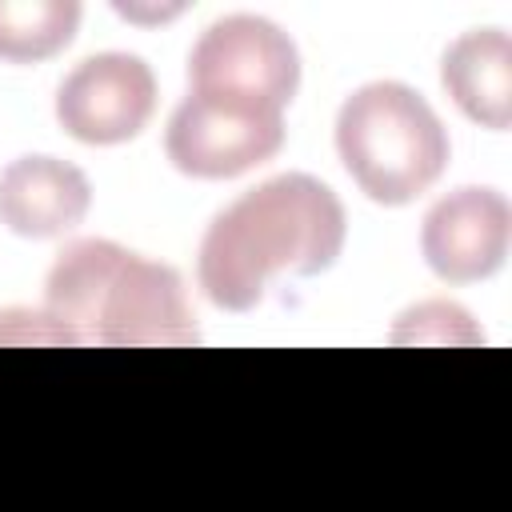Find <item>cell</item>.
Instances as JSON below:
<instances>
[{"mask_svg": "<svg viewBox=\"0 0 512 512\" xmlns=\"http://www.w3.org/2000/svg\"><path fill=\"white\" fill-rule=\"evenodd\" d=\"M284 144V112L196 96L188 92L168 120L164 152L168 160L196 180H228L264 160Z\"/></svg>", "mask_w": 512, "mask_h": 512, "instance_id": "5", "label": "cell"}, {"mask_svg": "<svg viewBox=\"0 0 512 512\" xmlns=\"http://www.w3.org/2000/svg\"><path fill=\"white\" fill-rule=\"evenodd\" d=\"M76 0H0V60L36 64L64 52L76 36Z\"/></svg>", "mask_w": 512, "mask_h": 512, "instance_id": "10", "label": "cell"}, {"mask_svg": "<svg viewBox=\"0 0 512 512\" xmlns=\"http://www.w3.org/2000/svg\"><path fill=\"white\" fill-rule=\"evenodd\" d=\"M336 152L368 200L396 208L440 180L452 148L440 116L416 88L372 80L340 104Z\"/></svg>", "mask_w": 512, "mask_h": 512, "instance_id": "3", "label": "cell"}, {"mask_svg": "<svg viewBox=\"0 0 512 512\" xmlns=\"http://www.w3.org/2000/svg\"><path fill=\"white\" fill-rule=\"evenodd\" d=\"M512 208L492 188H456L424 216L420 248L428 268L448 284L492 276L508 256Z\"/></svg>", "mask_w": 512, "mask_h": 512, "instance_id": "7", "label": "cell"}, {"mask_svg": "<svg viewBox=\"0 0 512 512\" xmlns=\"http://www.w3.org/2000/svg\"><path fill=\"white\" fill-rule=\"evenodd\" d=\"M344 236L340 196L308 172H284L216 212L200 240L196 276L216 308L248 312L276 272L316 276L332 268Z\"/></svg>", "mask_w": 512, "mask_h": 512, "instance_id": "1", "label": "cell"}, {"mask_svg": "<svg viewBox=\"0 0 512 512\" xmlns=\"http://www.w3.org/2000/svg\"><path fill=\"white\" fill-rule=\"evenodd\" d=\"M156 112V76L132 52L80 60L56 88V120L80 144H124Z\"/></svg>", "mask_w": 512, "mask_h": 512, "instance_id": "6", "label": "cell"}, {"mask_svg": "<svg viewBox=\"0 0 512 512\" xmlns=\"http://www.w3.org/2000/svg\"><path fill=\"white\" fill-rule=\"evenodd\" d=\"M392 340L396 344H476L480 332L472 328L464 308L432 300V304H420V308L404 312Z\"/></svg>", "mask_w": 512, "mask_h": 512, "instance_id": "11", "label": "cell"}, {"mask_svg": "<svg viewBox=\"0 0 512 512\" xmlns=\"http://www.w3.org/2000/svg\"><path fill=\"white\" fill-rule=\"evenodd\" d=\"M440 80L468 120L492 132L512 124V40L500 28L464 32L444 52Z\"/></svg>", "mask_w": 512, "mask_h": 512, "instance_id": "9", "label": "cell"}, {"mask_svg": "<svg viewBox=\"0 0 512 512\" xmlns=\"http://www.w3.org/2000/svg\"><path fill=\"white\" fill-rule=\"evenodd\" d=\"M44 316L60 344L184 348L200 340L180 272L112 240H76L56 256Z\"/></svg>", "mask_w": 512, "mask_h": 512, "instance_id": "2", "label": "cell"}, {"mask_svg": "<svg viewBox=\"0 0 512 512\" xmlns=\"http://www.w3.org/2000/svg\"><path fill=\"white\" fill-rule=\"evenodd\" d=\"M88 176L56 156H20L0 172V224L28 240L64 236L88 216Z\"/></svg>", "mask_w": 512, "mask_h": 512, "instance_id": "8", "label": "cell"}, {"mask_svg": "<svg viewBox=\"0 0 512 512\" xmlns=\"http://www.w3.org/2000/svg\"><path fill=\"white\" fill-rule=\"evenodd\" d=\"M188 84L196 96L284 112L300 88V52L292 36L264 16H224L196 40Z\"/></svg>", "mask_w": 512, "mask_h": 512, "instance_id": "4", "label": "cell"}]
</instances>
